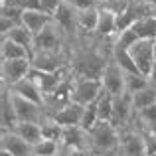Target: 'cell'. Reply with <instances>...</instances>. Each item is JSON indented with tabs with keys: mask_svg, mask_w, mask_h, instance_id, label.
<instances>
[{
	"mask_svg": "<svg viewBox=\"0 0 156 156\" xmlns=\"http://www.w3.org/2000/svg\"><path fill=\"white\" fill-rule=\"evenodd\" d=\"M148 85L150 81L146 75H142V73H126V93H136L140 89L148 87Z\"/></svg>",
	"mask_w": 156,
	"mask_h": 156,
	"instance_id": "obj_28",
	"label": "cell"
},
{
	"mask_svg": "<svg viewBox=\"0 0 156 156\" xmlns=\"http://www.w3.org/2000/svg\"><path fill=\"white\" fill-rule=\"evenodd\" d=\"M134 117V105H133V95L125 93V95L113 97V117H111V125L115 129L122 130L130 126Z\"/></svg>",
	"mask_w": 156,
	"mask_h": 156,
	"instance_id": "obj_9",
	"label": "cell"
},
{
	"mask_svg": "<svg viewBox=\"0 0 156 156\" xmlns=\"http://www.w3.org/2000/svg\"><path fill=\"white\" fill-rule=\"evenodd\" d=\"M81 148L89 150V133L81 126H65L61 136V150Z\"/></svg>",
	"mask_w": 156,
	"mask_h": 156,
	"instance_id": "obj_14",
	"label": "cell"
},
{
	"mask_svg": "<svg viewBox=\"0 0 156 156\" xmlns=\"http://www.w3.org/2000/svg\"><path fill=\"white\" fill-rule=\"evenodd\" d=\"M63 2H65V0H40V6H42V10L46 12V14L53 16L57 10H59V6Z\"/></svg>",
	"mask_w": 156,
	"mask_h": 156,
	"instance_id": "obj_33",
	"label": "cell"
},
{
	"mask_svg": "<svg viewBox=\"0 0 156 156\" xmlns=\"http://www.w3.org/2000/svg\"><path fill=\"white\" fill-rule=\"evenodd\" d=\"M83 111H85L83 105H77V103L71 101V103L65 105L63 109H59L57 113H53L51 117L55 119L61 126H79L81 119H83Z\"/></svg>",
	"mask_w": 156,
	"mask_h": 156,
	"instance_id": "obj_17",
	"label": "cell"
},
{
	"mask_svg": "<svg viewBox=\"0 0 156 156\" xmlns=\"http://www.w3.org/2000/svg\"><path fill=\"white\" fill-rule=\"evenodd\" d=\"M18 117H16L14 101H12V91L10 87L2 85V93H0V129L2 133H10L14 130Z\"/></svg>",
	"mask_w": 156,
	"mask_h": 156,
	"instance_id": "obj_13",
	"label": "cell"
},
{
	"mask_svg": "<svg viewBox=\"0 0 156 156\" xmlns=\"http://www.w3.org/2000/svg\"><path fill=\"white\" fill-rule=\"evenodd\" d=\"M40 126H42V136H44V140L61 142V136H63V129H65V126H61L59 122L51 117V115H46V119L40 122Z\"/></svg>",
	"mask_w": 156,
	"mask_h": 156,
	"instance_id": "obj_24",
	"label": "cell"
},
{
	"mask_svg": "<svg viewBox=\"0 0 156 156\" xmlns=\"http://www.w3.org/2000/svg\"><path fill=\"white\" fill-rule=\"evenodd\" d=\"M89 133V152L93 156H113L119 152L121 133L111 122L99 121Z\"/></svg>",
	"mask_w": 156,
	"mask_h": 156,
	"instance_id": "obj_1",
	"label": "cell"
},
{
	"mask_svg": "<svg viewBox=\"0 0 156 156\" xmlns=\"http://www.w3.org/2000/svg\"><path fill=\"white\" fill-rule=\"evenodd\" d=\"M32 71V61L30 57H22V59H2L0 63V75H2V85L12 87L14 83L22 81L28 77Z\"/></svg>",
	"mask_w": 156,
	"mask_h": 156,
	"instance_id": "obj_7",
	"label": "cell"
},
{
	"mask_svg": "<svg viewBox=\"0 0 156 156\" xmlns=\"http://www.w3.org/2000/svg\"><path fill=\"white\" fill-rule=\"evenodd\" d=\"M140 134L146 146V156H156V130H146Z\"/></svg>",
	"mask_w": 156,
	"mask_h": 156,
	"instance_id": "obj_32",
	"label": "cell"
},
{
	"mask_svg": "<svg viewBox=\"0 0 156 156\" xmlns=\"http://www.w3.org/2000/svg\"><path fill=\"white\" fill-rule=\"evenodd\" d=\"M130 95H133L134 111L146 109V107H150V105L156 103V87H154V85H148V87L140 89V91H136V93H130Z\"/></svg>",
	"mask_w": 156,
	"mask_h": 156,
	"instance_id": "obj_25",
	"label": "cell"
},
{
	"mask_svg": "<svg viewBox=\"0 0 156 156\" xmlns=\"http://www.w3.org/2000/svg\"><path fill=\"white\" fill-rule=\"evenodd\" d=\"M119 133H121L119 152L122 156H146V146H144V140H142L140 130H136L134 126H126Z\"/></svg>",
	"mask_w": 156,
	"mask_h": 156,
	"instance_id": "obj_12",
	"label": "cell"
},
{
	"mask_svg": "<svg viewBox=\"0 0 156 156\" xmlns=\"http://www.w3.org/2000/svg\"><path fill=\"white\" fill-rule=\"evenodd\" d=\"M0 4H10V6L18 8L22 12H28V10H42L40 6V0H0Z\"/></svg>",
	"mask_w": 156,
	"mask_h": 156,
	"instance_id": "obj_31",
	"label": "cell"
},
{
	"mask_svg": "<svg viewBox=\"0 0 156 156\" xmlns=\"http://www.w3.org/2000/svg\"><path fill=\"white\" fill-rule=\"evenodd\" d=\"M18 22H14V20L6 18V16H0V36H6L8 32L12 30V28L16 26Z\"/></svg>",
	"mask_w": 156,
	"mask_h": 156,
	"instance_id": "obj_35",
	"label": "cell"
},
{
	"mask_svg": "<svg viewBox=\"0 0 156 156\" xmlns=\"http://www.w3.org/2000/svg\"><path fill=\"white\" fill-rule=\"evenodd\" d=\"M111 117H113V95L103 91V95L99 97V121L111 122Z\"/></svg>",
	"mask_w": 156,
	"mask_h": 156,
	"instance_id": "obj_29",
	"label": "cell"
},
{
	"mask_svg": "<svg viewBox=\"0 0 156 156\" xmlns=\"http://www.w3.org/2000/svg\"><path fill=\"white\" fill-rule=\"evenodd\" d=\"M144 2H146V4H148V6L156 12V0H144Z\"/></svg>",
	"mask_w": 156,
	"mask_h": 156,
	"instance_id": "obj_38",
	"label": "cell"
},
{
	"mask_svg": "<svg viewBox=\"0 0 156 156\" xmlns=\"http://www.w3.org/2000/svg\"><path fill=\"white\" fill-rule=\"evenodd\" d=\"M73 73L67 77V79H63L59 85H57L55 89H53L51 93H48L46 97H44V109H46L48 115H53L57 113L59 109H63L65 105L71 103V91H73Z\"/></svg>",
	"mask_w": 156,
	"mask_h": 156,
	"instance_id": "obj_8",
	"label": "cell"
},
{
	"mask_svg": "<svg viewBox=\"0 0 156 156\" xmlns=\"http://www.w3.org/2000/svg\"><path fill=\"white\" fill-rule=\"evenodd\" d=\"M101 8H105V10H109L111 14H115L119 18V16H122L126 10H129L130 6V0H105V2L99 4Z\"/></svg>",
	"mask_w": 156,
	"mask_h": 156,
	"instance_id": "obj_30",
	"label": "cell"
},
{
	"mask_svg": "<svg viewBox=\"0 0 156 156\" xmlns=\"http://www.w3.org/2000/svg\"><path fill=\"white\" fill-rule=\"evenodd\" d=\"M2 38H10L12 42L20 44V46L28 48V50L32 51V48H34V40H36V36L32 34V32L28 30V28L24 26V24H16V26L12 28V30L8 32L6 36H2Z\"/></svg>",
	"mask_w": 156,
	"mask_h": 156,
	"instance_id": "obj_23",
	"label": "cell"
},
{
	"mask_svg": "<svg viewBox=\"0 0 156 156\" xmlns=\"http://www.w3.org/2000/svg\"><path fill=\"white\" fill-rule=\"evenodd\" d=\"M130 126H134L140 133H146V130H156V103L146 107V109L134 111V117Z\"/></svg>",
	"mask_w": 156,
	"mask_h": 156,
	"instance_id": "obj_20",
	"label": "cell"
},
{
	"mask_svg": "<svg viewBox=\"0 0 156 156\" xmlns=\"http://www.w3.org/2000/svg\"><path fill=\"white\" fill-rule=\"evenodd\" d=\"M0 148L8 150L12 156H32V148H34V146L10 130V133L0 134Z\"/></svg>",
	"mask_w": 156,
	"mask_h": 156,
	"instance_id": "obj_15",
	"label": "cell"
},
{
	"mask_svg": "<svg viewBox=\"0 0 156 156\" xmlns=\"http://www.w3.org/2000/svg\"><path fill=\"white\" fill-rule=\"evenodd\" d=\"M101 2H105V0H99V4H101Z\"/></svg>",
	"mask_w": 156,
	"mask_h": 156,
	"instance_id": "obj_41",
	"label": "cell"
},
{
	"mask_svg": "<svg viewBox=\"0 0 156 156\" xmlns=\"http://www.w3.org/2000/svg\"><path fill=\"white\" fill-rule=\"evenodd\" d=\"M0 156H12L8 150H4V148H0Z\"/></svg>",
	"mask_w": 156,
	"mask_h": 156,
	"instance_id": "obj_39",
	"label": "cell"
},
{
	"mask_svg": "<svg viewBox=\"0 0 156 156\" xmlns=\"http://www.w3.org/2000/svg\"><path fill=\"white\" fill-rule=\"evenodd\" d=\"M53 20V16L46 14L44 10H28V12H22V24L32 32L34 36H38L44 28L48 26Z\"/></svg>",
	"mask_w": 156,
	"mask_h": 156,
	"instance_id": "obj_19",
	"label": "cell"
},
{
	"mask_svg": "<svg viewBox=\"0 0 156 156\" xmlns=\"http://www.w3.org/2000/svg\"><path fill=\"white\" fill-rule=\"evenodd\" d=\"M154 46H156V40H136L134 44L129 46V53H130V57H133L134 65H136L138 71L146 77H148L150 69H152V65L156 61Z\"/></svg>",
	"mask_w": 156,
	"mask_h": 156,
	"instance_id": "obj_5",
	"label": "cell"
},
{
	"mask_svg": "<svg viewBox=\"0 0 156 156\" xmlns=\"http://www.w3.org/2000/svg\"><path fill=\"white\" fill-rule=\"evenodd\" d=\"M61 156H91V152L81 148H71V150H61Z\"/></svg>",
	"mask_w": 156,
	"mask_h": 156,
	"instance_id": "obj_36",
	"label": "cell"
},
{
	"mask_svg": "<svg viewBox=\"0 0 156 156\" xmlns=\"http://www.w3.org/2000/svg\"><path fill=\"white\" fill-rule=\"evenodd\" d=\"M53 22L65 32V36L69 38V42H75L79 38V26H77V8H73L71 4L65 0L59 6V10L53 14Z\"/></svg>",
	"mask_w": 156,
	"mask_h": 156,
	"instance_id": "obj_10",
	"label": "cell"
},
{
	"mask_svg": "<svg viewBox=\"0 0 156 156\" xmlns=\"http://www.w3.org/2000/svg\"><path fill=\"white\" fill-rule=\"evenodd\" d=\"M73 8L77 10H87V8H95L99 6V0H67Z\"/></svg>",
	"mask_w": 156,
	"mask_h": 156,
	"instance_id": "obj_34",
	"label": "cell"
},
{
	"mask_svg": "<svg viewBox=\"0 0 156 156\" xmlns=\"http://www.w3.org/2000/svg\"><path fill=\"white\" fill-rule=\"evenodd\" d=\"M12 101H14L16 117H18L20 122H42L48 115L46 109H44V105L28 101L20 95H14V93H12Z\"/></svg>",
	"mask_w": 156,
	"mask_h": 156,
	"instance_id": "obj_11",
	"label": "cell"
},
{
	"mask_svg": "<svg viewBox=\"0 0 156 156\" xmlns=\"http://www.w3.org/2000/svg\"><path fill=\"white\" fill-rule=\"evenodd\" d=\"M30 55L32 51L28 48L12 42L10 38L0 40V59H22V57H30Z\"/></svg>",
	"mask_w": 156,
	"mask_h": 156,
	"instance_id": "obj_22",
	"label": "cell"
},
{
	"mask_svg": "<svg viewBox=\"0 0 156 156\" xmlns=\"http://www.w3.org/2000/svg\"><path fill=\"white\" fill-rule=\"evenodd\" d=\"M38 50H42V51H71V42L65 36V32L51 20L34 40L32 51H38Z\"/></svg>",
	"mask_w": 156,
	"mask_h": 156,
	"instance_id": "obj_2",
	"label": "cell"
},
{
	"mask_svg": "<svg viewBox=\"0 0 156 156\" xmlns=\"http://www.w3.org/2000/svg\"><path fill=\"white\" fill-rule=\"evenodd\" d=\"M101 83H103V89L109 95L119 97L126 93V73L121 69V65H117L113 59L107 61L105 71L101 75Z\"/></svg>",
	"mask_w": 156,
	"mask_h": 156,
	"instance_id": "obj_6",
	"label": "cell"
},
{
	"mask_svg": "<svg viewBox=\"0 0 156 156\" xmlns=\"http://www.w3.org/2000/svg\"><path fill=\"white\" fill-rule=\"evenodd\" d=\"M103 83L101 79L93 77H73V91H71V101L77 105H89L97 101L103 95Z\"/></svg>",
	"mask_w": 156,
	"mask_h": 156,
	"instance_id": "obj_3",
	"label": "cell"
},
{
	"mask_svg": "<svg viewBox=\"0 0 156 156\" xmlns=\"http://www.w3.org/2000/svg\"><path fill=\"white\" fill-rule=\"evenodd\" d=\"M32 69L38 71H61L69 67V51H32Z\"/></svg>",
	"mask_w": 156,
	"mask_h": 156,
	"instance_id": "obj_4",
	"label": "cell"
},
{
	"mask_svg": "<svg viewBox=\"0 0 156 156\" xmlns=\"http://www.w3.org/2000/svg\"><path fill=\"white\" fill-rule=\"evenodd\" d=\"M101 8H87V10H77V26H79V36H93L99 24Z\"/></svg>",
	"mask_w": 156,
	"mask_h": 156,
	"instance_id": "obj_18",
	"label": "cell"
},
{
	"mask_svg": "<svg viewBox=\"0 0 156 156\" xmlns=\"http://www.w3.org/2000/svg\"><path fill=\"white\" fill-rule=\"evenodd\" d=\"M113 156H122V154H121V152H117V154H113Z\"/></svg>",
	"mask_w": 156,
	"mask_h": 156,
	"instance_id": "obj_40",
	"label": "cell"
},
{
	"mask_svg": "<svg viewBox=\"0 0 156 156\" xmlns=\"http://www.w3.org/2000/svg\"><path fill=\"white\" fill-rule=\"evenodd\" d=\"M148 81H150V85H154V87H156V61H154L152 69H150V73H148Z\"/></svg>",
	"mask_w": 156,
	"mask_h": 156,
	"instance_id": "obj_37",
	"label": "cell"
},
{
	"mask_svg": "<svg viewBox=\"0 0 156 156\" xmlns=\"http://www.w3.org/2000/svg\"><path fill=\"white\" fill-rule=\"evenodd\" d=\"M32 156H61V142L55 140H42L34 144Z\"/></svg>",
	"mask_w": 156,
	"mask_h": 156,
	"instance_id": "obj_27",
	"label": "cell"
},
{
	"mask_svg": "<svg viewBox=\"0 0 156 156\" xmlns=\"http://www.w3.org/2000/svg\"><path fill=\"white\" fill-rule=\"evenodd\" d=\"M10 91L14 93V95H20V97H24V99H28V101H34V103L44 105V93H42V89L36 85V81L32 79L30 75L24 77V79L18 81V83H14L10 87Z\"/></svg>",
	"mask_w": 156,
	"mask_h": 156,
	"instance_id": "obj_16",
	"label": "cell"
},
{
	"mask_svg": "<svg viewBox=\"0 0 156 156\" xmlns=\"http://www.w3.org/2000/svg\"><path fill=\"white\" fill-rule=\"evenodd\" d=\"M12 133H16L20 138H24L26 142H30L32 146L44 140V136H42V126H40V122H20V121H18Z\"/></svg>",
	"mask_w": 156,
	"mask_h": 156,
	"instance_id": "obj_21",
	"label": "cell"
},
{
	"mask_svg": "<svg viewBox=\"0 0 156 156\" xmlns=\"http://www.w3.org/2000/svg\"><path fill=\"white\" fill-rule=\"evenodd\" d=\"M99 122V99L93 101V103L85 105V111H83V119H81V129L85 130H91L93 126Z\"/></svg>",
	"mask_w": 156,
	"mask_h": 156,
	"instance_id": "obj_26",
	"label": "cell"
}]
</instances>
